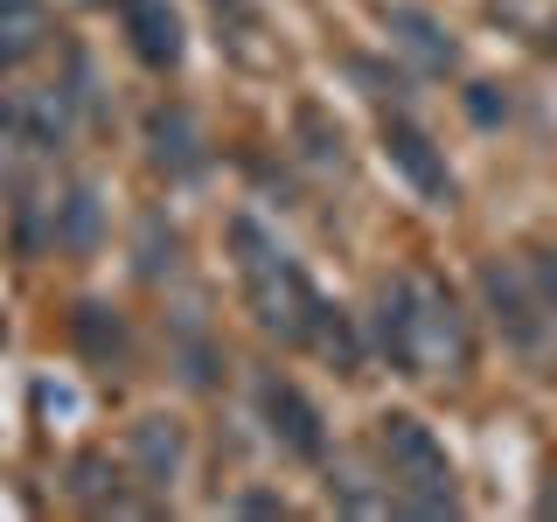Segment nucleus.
Returning <instances> with one entry per match:
<instances>
[{"mask_svg":"<svg viewBox=\"0 0 557 522\" xmlns=\"http://www.w3.org/2000/svg\"><path fill=\"white\" fill-rule=\"evenodd\" d=\"M376 348L397 362L405 376H453L474 362V341H467V321L460 307H453L446 286H432V278H391V286L376 293Z\"/></svg>","mask_w":557,"mask_h":522,"instance_id":"obj_1","label":"nucleus"},{"mask_svg":"<svg viewBox=\"0 0 557 522\" xmlns=\"http://www.w3.org/2000/svg\"><path fill=\"white\" fill-rule=\"evenodd\" d=\"M231 258H237V278H244V300H251L258 327H265V335H278V341H307V327H313V313H321V300H313L307 272L265 237V223L231 216Z\"/></svg>","mask_w":557,"mask_h":522,"instance_id":"obj_2","label":"nucleus"},{"mask_svg":"<svg viewBox=\"0 0 557 522\" xmlns=\"http://www.w3.org/2000/svg\"><path fill=\"white\" fill-rule=\"evenodd\" d=\"M383 467H391V501L405 515H453V509H460L446 446L432 439L411 411H391V418H383Z\"/></svg>","mask_w":557,"mask_h":522,"instance_id":"obj_3","label":"nucleus"},{"mask_svg":"<svg viewBox=\"0 0 557 522\" xmlns=\"http://www.w3.org/2000/svg\"><path fill=\"white\" fill-rule=\"evenodd\" d=\"M70 133V91L63 84H35V91L0 98V139L8 147H63Z\"/></svg>","mask_w":557,"mask_h":522,"instance_id":"obj_4","label":"nucleus"},{"mask_svg":"<svg viewBox=\"0 0 557 522\" xmlns=\"http://www.w3.org/2000/svg\"><path fill=\"white\" fill-rule=\"evenodd\" d=\"M258 411H265L272 439L286 446L293 460H321V452H327L321 411H313V397L300 390V383H278V376H265V383H258Z\"/></svg>","mask_w":557,"mask_h":522,"instance_id":"obj_5","label":"nucleus"},{"mask_svg":"<svg viewBox=\"0 0 557 522\" xmlns=\"http://www.w3.org/2000/svg\"><path fill=\"white\" fill-rule=\"evenodd\" d=\"M383 147H391V161H397V174L418 188L425 202H453V167H446V153L432 147L425 133L411 126V119H383Z\"/></svg>","mask_w":557,"mask_h":522,"instance_id":"obj_6","label":"nucleus"},{"mask_svg":"<svg viewBox=\"0 0 557 522\" xmlns=\"http://www.w3.org/2000/svg\"><path fill=\"white\" fill-rule=\"evenodd\" d=\"M119 22H126V42L147 70L182 63V14H174L168 0H119Z\"/></svg>","mask_w":557,"mask_h":522,"instance_id":"obj_7","label":"nucleus"},{"mask_svg":"<svg viewBox=\"0 0 557 522\" xmlns=\"http://www.w3.org/2000/svg\"><path fill=\"white\" fill-rule=\"evenodd\" d=\"M481 293H487V307H495V327L516 348H544V321H536V300H530V286H522L516 265H495V258H487V265H481Z\"/></svg>","mask_w":557,"mask_h":522,"instance_id":"obj_8","label":"nucleus"},{"mask_svg":"<svg viewBox=\"0 0 557 522\" xmlns=\"http://www.w3.org/2000/svg\"><path fill=\"white\" fill-rule=\"evenodd\" d=\"M383 28H391V42L405 49L418 70H453V57H460V49H453V35L432 22L425 8H391V14H383Z\"/></svg>","mask_w":557,"mask_h":522,"instance_id":"obj_9","label":"nucleus"},{"mask_svg":"<svg viewBox=\"0 0 557 522\" xmlns=\"http://www.w3.org/2000/svg\"><path fill=\"white\" fill-rule=\"evenodd\" d=\"M147 147H153V167H168V174H196L202 167V133H196V119H188L182 104H161V112L147 119Z\"/></svg>","mask_w":557,"mask_h":522,"instance_id":"obj_10","label":"nucleus"},{"mask_svg":"<svg viewBox=\"0 0 557 522\" xmlns=\"http://www.w3.org/2000/svg\"><path fill=\"white\" fill-rule=\"evenodd\" d=\"M133 467L147 487H168L182 474V425L174 418H139L133 425Z\"/></svg>","mask_w":557,"mask_h":522,"instance_id":"obj_11","label":"nucleus"},{"mask_svg":"<svg viewBox=\"0 0 557 522\" xmlns=\"http://www.w3.org/2000/svg\"><path fill=\"white\" fill-rule=\"evenodd\" d=\"M49 42V8L42 0H0V77L14 63H28Z\"/></svg>","mask_w":557,"mask_h":522,"instance_id":"obj_12","label":"nucleus"},{"mask_svg":"<svg viewBox=\"0 0 557 522\" xmlns=\"http://www.w3.org/2000/svg\"><path fill=\"white\" fill-rule=\"evenodd\" d=\"M57 244H70V251H91L98 244V196L91 188H70L57 202Z\"/></svg>","mask_w":557,"mask_h":522,"instance_id":"obj_13","label":"nucleus"},{"mask_svg":"<svg viewBox=\"0 0 557 522\" xmlns=\"http://www.w3.org/2000/svg\"><path fill=\"white\" fill-rule=\"evenodd\" d=\"M307 341H313V348H321V356H327V362H335V370H356V362H362V341H356V327H348V321H342V313H335V307H321V313H313V327H307Z\"/></svg>","mask_w":557,"mask_h":522,"instance_id":"obj_14","label":"nucleus"},{"mask_svg":"<svg viewBox=\"0 0 557 522\" xmlns=\"http://www.w3.org/2000/svg\"><path fill=\"white\" fill-rule=\"evenodd\" d=\"M139 272H147V278L174 272V237L161 244V216H147V223H139Z\"/></svg>","mask_w":557,"mask_h":522,"instance_id":"obj_15","label":"nucleus"},{"mask_svg":"<svg viewBox=\"0 0 557 522\" xmlns=\"http://www.w3.org/2000/svg\"><path fill=\"white\" fill-rule=\"evenodd\" d=\"M300 133L313 139V147H307L313 161H342V126H335V133L321 126V104H300Z\"/></svg>","mask_w":557,"mask_h":522,"instance_id":"obj_16","label":"nucleus"},{"mask_svg":"<svg viewBox=\"0 0 557 522\" xmlns=\"http://www.w3.org/2000/svg\"><path fill=\"white\" fill-rule=\"evenodd\" d=\"M77 495L84 501H104V460L91 452V460H77Z\"/></svg>","mask_w":557,"mask_h":522,"instance_id":"obj_17","label":"nucleus"},{"mask_svg":"<svg viewBox=\"0 0 557 522\" xmlns=\"http://www.w3.org/2000/svg\"><path fill=\"white\" fill-rule=\"evenodd\" d=\"M244 515H286V501H272V495H244Z\"/></svg>","mask_w":557,"mask_h":522,"instance_id":"obj_18","label":"nucleus"},{"mask_svg":"<svg viewBox=\"0 0 557 522\" xmlns=\"http://www.w3.org/2000/svg\"><path fill=\"white\" fill-rule=\"evenodd\" d=\"M467 104H474L481 126H495V98H487V84H474V98H467Z\"/></svg>","mask_w":557,"mask_h":522,"instance_id":"obj_19","label":"nucleus"},{"mask_svg":"<svg viewBox=\"0 0 557 522\" xmlns=\"http://www.w3.org/2000/svg\"><path fill=\"white\" fill-rule=\"evenodd\" d=\"M544 286H550V300H557V265H544Z\"/></svg>","mask_w":557,"mask_h":522,"instance_id":"obj_20","label":"nucleus"}]
</instances>
